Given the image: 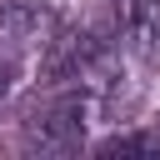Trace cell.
Masks as SVG:
<instances>
[{
	"mask_svg": "<svg viewBox=\"0 0 160 160\" xmlns=\"http://www.w3.org/2000/svg\"><path fill=\"white\" fill-rule=\"evenodd\" d=\"M95 150H100V155H130V150H150V155H160V130H125V135L100 140Z\"/></svg>",
	"mask_w": 160,
	"mask_h": 160,
	"instance_id": "6da1fadb",
	"label": "cell"
},
{
	"mask_svg": "<svg viewBox=\"0 0 160 160\" xmlns=\"http://www.w3.org/2000/svg\"><path fill=\"white\" fill-rule=\"evenodd\" d=\"M15 75H20V65H15L10 55H0V100H5L10 90H15Z\"/></svg>",
	"mask_w": 160,
	"mask_h": 160,
	"instance_id": "7a4b0ae2",
	"label": "cell"
}]
</instances>
